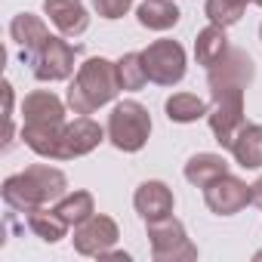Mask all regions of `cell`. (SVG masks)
Masks as SVG:
<instances>
[{
    "label": "cell",
    "instance_id": "6da1fadb",
    "mask_svg": "<svg viewBox=\"0 0 262 262\" xmlns=\"http://www.w3.org/2000/svg\"><path fill=\"white\" fill-rule=\"evenodd\" d=\"M65 185H68V182H65V176H62L59 170H53V167H47V164H37V167H28L25 173L10 176V179L4 182V201H7L10 207H16V210L31 213V210H37V207H43V204L62 198V194H65Z\"/></svg>",
    "mask_w": 262,
    "mask_h": 262
},
{
    "label": "cell",
    "instance_id": "7a4b0ae2",
    "mask_svg": "<svg viewBox=\"0 0 262 262\" xmlns=\"http://www.w3.org/2000/svg\"><path fill=\"white\" fill-rule=\"evenodd\" d=\"M117 90V65H111L108 59H86L68 90V105L74 108V114H93L99 105L111 102Z\"/></svg>",
    "mask_w": 262,
    "mask_h": 262
},
{
    "label": "cell",
    "instance_id": "3957f363",
    "mask_svg": "<svg viewBox=\"0 0 262 262\" xmlns=\"http://www.w3.org/2000/svg\"><path fill=\"white\" fill-rule=\"evenodd\" d=\"M151 117L139 102H120L108 117V139L120 151H139L148 142Z\"/></svg>",
    "mask_w": 262,
    "mask_h": 262
},
{
    "label": "cell",
    "instance_id": "277c9868",
    "mask_svg": "<svg viewBox=\"0 0 262 262\" xmlns=\"http://www.w3.org/2000/svg\"><path fill=\"white\" fill-rule=\"evenodd\" d=\"M148 80L161 83V86H173L182 80L185 74V50L176 40H158L142 53Z\"/></svg>",
    "mask_w": 262,
    "mask_h": 262
},
{
    "label": "cell",
    "instance_id": "5b68a950",
    "mask_svg": "<svg viewBox=\"0 0 262 262\" xmlns=\"http://www.w3.org/2000/svg\"><path fill=\"white\" fill-rule=\"evenodd\" d=\"M207 117H210L216 142L222 148H231L237 129L244 126V93H216Z\"/></svg>",
    "mask_w": 262,
    "mask_h": 262
},
{
    "label": "cell",
    "instance_id": "8992f818",
    "mask_svg": "<svg viewBox=\"0 0 262 262\" xmlns=\"http://www.w3.org/2000/svg\"><path fill=\"white\" fill-rule=\"evenodd\" d=\"M253 80V62L241 50H228L213 68H210V93H244V86Z\"/></svg>",
    "mask_w": 262,
    "mask_h": 262
},
{
    "label": "cell",
    "instance_id": "52a82bcc",
    "mask_svg": "<svg viewBox=\"0 0 262 262\" xmlns=\"http://www.w3.org/2000/svg\"><path fill=\"white\" fill-rule=\"evenodd\" d=\"M28 65H34L37 80H65L74 71V47L59 37H47V43L34 53Z\"/></svg>",
    "mask_w": 262,
    "mask_h": 262
},
{
    "label": "cell",
    "instance_id": "ba28073f",
    "mask_svg": "<svg viewBox=\"0 0 262 262\" xmlns=\"http://www.w3.org/2000/svg\"><path fill=\"white\" fill-rule=\"evenodd\" d=\"M148 237H151V247H155L158 259H176V256L191 259L194 256V247L188 244L185 228L170 216L158 219V222H148Z\"/></svg>",
    "mask_w": 262,
    "mask_h": 262
},
{
    "label": "cell",
    "instance_id": "9c48e42d",
    "mask_svg": "<svg viewBox=\"0 0 262 262\" xmlns=\"http://www.w3.org/2000/svg\"><path fill=\"white\" fill-rule=\"evenodd\" d=\"M204 191H207V207L219 216H231V213H237L250 204V188L241 179L228 176V173L222 179H216L213 185H207Z\"/></svg>",
    "mask_w": 262,
    "mask_h": 262
},
{
    "label": "cell",
    "instance_id": "30bf717a",
    "mask_svg": "<svg viewBox=\"0 0 262 262\" xmlns=\"http://www.w3.org/2000/svg\"><path fill=\"white\" fill-rule=\"evenodd\" d=\"M102 142V126L93 123L90 117H77L74 123H65L62 129V145H59V161L65 158H80L93 151Z\"/></svg>",
    "mask_w": 262,
    "mask_h": 262
},
{
    "label": "cell",
    "instance_id": "8fae6325",
    "mask_svg": "<svg viewBox=\"0 0 262 262\" xmlns=\"http://www.w3.org/2000/svg\"><path fill=\"white\" fill-rule=\"evenodd\" d=\"M114 241H117V225L108 216H90L86 222H80V228L74 234L77 250L86 256H102Z\"/></svg>",
    "mask_w": 262,
    "mask_h": 262
},
{
    "label": "cell",
    "instance_id": "7c38bea8",
    "mask_svg": "<svg viewBox=\"0 0 262 262\" xmlns=\"http://www.w3.org/2000/svg\"><path fill=\"white\" fill-rule=\"evenodd\" d=\"M43 10H47L50 22L65 37H77L90 25V16H86V10H83L80 0H43Z\"/></svg>",
    "mask_w": 262,
    "mask_h": 262
},
{
    "label": "cell",
    "instance_id": "4fadbf2b",
    "mask_svg": "<svg viewBox=\"0 0 262 262\" xmlns=\"http://www.w3.org/2000/svg\"><path fill=\"white\" fill-rule=\"evenodd\" d=\"M133 204L145 222H158L173 213V191L164 182H145V185H139Z\"/></svg>",
    "mask_w": 262,
    "mask_h": 262
},
{
    "label": "cell",
    "instance_id": "5bb4252c",
    "mask_svg": "<svg viewBox=\"0 0 262 262\" xmlns=\"http://www.w3.org/2000/svg\"><path fill=\"white\" fill-rule=\"evenodd\" d=\"M10 34H13V40L22 47V62H31L34 59V53L47 43V25L37 19V16H31V13H22V16H16L13 19V25H10Z\"/></svg>",
    "mask_w": 262,
    "mask_h": 262
},
{
    "label": "cell",
    "instance_id": "9a60e30c",
    "mask_svg": "<svg viewBox=\"0 0 262 262\" xmlns=\"http://www.w3.org/2000/svg\"><path fill=\"white\" fill-rule=\"evenodd\" d=\"M234 155V161L244 167V170H256L262 167V126L259 123H244L237 129V136L228 148Z\"/></svg>",
    "mask_w": 262,
    "mask_h": 262
},
{
    "label": "cell",
    "instance_id": "2e32d148",
    "mask_svg": "<svg viewBox=\"0 0 262 262\" xmlns=\"http://www.w3.org/2000/svg\"><path fill=\"white\" fill-rule=\"evenodd\" d=\"M22 117H25V123H65V108L53 93L37 90V93L25 96Z\"/></svg>",
    "mask_w": 262,
    "mask_h": 262
},
{
    "label": "cell",
    "instance_id": "e0dca14e",
    "mask_svg": "<svg viewBox=\"0 0 262 262\" xmlns=\"http://www.w3.org/2000/svg\"><path fill=\"white\" fill-rule=\"evenodd\" d=\"M225 173H228V164H225V158H219V155H194V158L185 164V179H188L191 185H198V188L213 185V182L222 179Z\"/></svg>",
    "mask_w": 262,
    "mask_h": 262
},
{
    "label": "cell",
    "instance_id": "ac0fdd59",
    "mask_svg": "<svg viewBox=\"0 0 262 262\" xmlns=\"http://www.w3.org/2000/svg\"><path fill=\"white\" fill-rule=\"evenodd\" d=\"M139 22L151 31H167L179 22V7L170 4V0H145V4L136 10Z\"/></svg>",
    "mask_w": 262,
    "mask_h": 262
},
{
    "label": "cell",
    "instance_id": "d6986e66",
    "mask_svg": "<svg viewBox=\"0 0 262 262\" xmlns=\"http://www.w3.org/2000/svg\"><path fill=\"white\" fill-rule=\"evenodd\" d=\"M228 37H225V28L222 25H210V28H204L201 34H198V43H194V56H198V62L201 65H207V68H213L225 53H228V43H225Z\"/></svg>",
    "mask_w": 262,
    "mask_h": 262
},
{
    "label": "cell",
    "instance_id": "ffe728a7",
    "mask_svg": "<svg viewBox=\"0 0 262 262\" xmlns=\"http://www.w3.org/2000/svg\"><path fill=\"white\" fill-rule=\"evenodd\" d=\"M207 111H210V108H207L198 96H191V93H176V96L167 99V117L176 120V123H191V120L204 117Z\"/></svg>",
    "mask_w": 262,
    "mask_h": 262
},
{
    "label": "cell",
    "instance_id": "44dd1931",
    "mask_svg": "<svg viewBox=\"0 0 262 262\" xmlns=\"http://www.w3.org/2000/svg\"><path fill=\"white\" fill-rule=\"evenodd\" d=\"M56 213L68 222V225H80L93 216V198L86 191H74V194H62V201L56 204Z\"/></svg>",
    "mask_w": 262,
    "mask_h": 262
},
{
    "label": "cell",
    "instance_id": "7402d4cb",
    "mask_svg": "<svg viewBox=\"0 0 262 262\" xmlns=\"http://www.w3.org/2000/svg\"><path fill=\"white\" fill-rule=\"evenodd\" d=\"M28 225H31L43 241H59V237H65V228H68V222H65L56 210H43V207H37V210L28 213Z\"/></svg>",
    "mask_w": 262,
    "mask_h": 262
},
{
    "label": "cell",
    "instance_id": "603a6c76",
    "mask_svg": "<svg viewBox=\"0 0 262 262\" xmlns=\"http://www.w3.org/2000/svg\"><path fill=\"white\" fill-rule=\"evenodd\" d=\"M117 80H120V90H142V83L148 80L142 53H126L117 62Z\"/></svg>",
    "mask_w": 262,
    "mask_h": 262
},
{
    "label": "cell",
    "instance_id": "cb8c5ba5",
    "mask_svg": "<svg viewBox=\"0 0 262 262\" xmlns=\"http://www.w3.org/2000/svg\"><path fill=\"white\" fill-rule=\"evenodd\" d=\"M247 4H250V0H207V16H210L213 25L228 28V25H234L244 16Z\"/></svg>",
    "mask_w": 262,
    "mask_h": 262
},
{
    "label": "cell",
    "instance_id": "d4e9b609",
    "mask_svg": "<svg viewBox=\"0 0 262 262\" xmlns=\"http://www.w3.org/2000/svg\"><path fill=\"white\" fill-rule=\"evenodd\" d=\"M129 4H133V0H96V10H99L102 19H120L129 10Z\"/></svg>",
    "mask_w": 262,
    "mask_h": 262
},
{
    "label": "cell",
    "instance_id": "484cf974",
    "mask_svg": "<svg viewBox=\"0 0 262 262\" xmlns=\"http://www.w3.org/2000/svg\"><path fill=\"white\" fill-rule=\"evenodd\" d=\"M250 204H259V207H262V179H256V182L250 185Z\"/></svg>",
    "mask_w": 262,
    "mask_h": 262
},
{
    "label": "cell",
    "instance_id": "4316f807",
    "mask_svg": "<svg viewBox=\"0 0 262 262\" xmlns=\"http://www.w3.org/2000/svg\"><path fill=\"white\" fill-rule=\"evenodd\" d=\"M253 4H259V7H262V0H253Z\"/></svg>",
    "mask_w": 262,
    "mask_h": 262
},
{
    "label": "cell",
    "instance_id": "83f0119b",
    "mask_svg": "<svg viewBox=\"0 0 262 262\" xmlns=\"http://www.w3.org/2000/svg\"><path fill=\"white\" fill-rule=\"evenodd\" d=\"M259 34H262V28H259Z\"/></svg>",
    "mask_w": 262,
    "mask_h": 262
}]
</instances>
